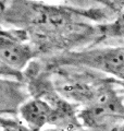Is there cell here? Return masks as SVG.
<instances>
[{
  "label": "cell",
  "instance_id": "obj_1",
  "mask_svg": "<svg viewBox=\"0 0 124 131\" xmlns=\"http://www.w3.org/2000/svg\"><path fill=\"white\" fill-rule=\"evenodd\" d=\"M56 66L88 68L124 81V47L90 48L60 56Z\"/></svg>",
  "mask_w": 124,
  "mask_h": 131
},
{
  "label": "cell",
  "instance_id": "obj_2",
  "mask_svg": "<svg viewBox=\"0 0 124 131\" xmlns=\"http://www.w3.org/2000/svg\"><path fill=\"white\" fill-rule=\"evenodd\" d=\"M37 55L24 31L0 30V63L20 74Z\"/></svg>",
  "mask_w": 124,
  "mask_h": 131
},
{
  "label": "cell",
  "instance_id": "obj_3",
  "mask_svg": "<svg viewBox=\"0 0 124 131\" xmlns=\"http://www.w3.org/2000/svg\"><path fill=\"white\" fill-rule=\"evenodd\" d=\"M25 101L26 93L22 82L0 78V113H15Z\"/></svg>",
  "mask_w": 124,
  "mask_h": 131
},
{
  "label": "cell",
  "instance_id": "obj_4",
  "mask_svg": "<svg viewBox=\"0 0 124 131\" xmlns=\"http://www.w3.org/2000/svg\"><path fill=\"white\" fill-rule=\"evenodd\" d=\"M100 33L105 37L117 38L124 42V5L119 7L115 18L110 23H105L99 26Z\"/></svg>",
  "mask_w": 124,
  "mask_h": 131
},
{
  "label": "cell",
  "instance_id": "obj_5",
  "mask_svg": "<svg viewBox=\"0 0 124 131\" xmlns=\"http://www.w3.org/2000/svg\"><path fill=\"white\" fill-rule=\"evenodd\" d=\"M0 127L1 131H31L23 122L13 119H2L0 118Z\"/></svg>",
  "mask_w": 124,
  "mask_h": 131
},
{
  "label": "cell",
  "instance_id": "obj_6",
  "mask_svg": "<svg viewBox=\"0 0 124 131\" xmlns=\"http://www.w3.org/2000/svg\"><path fill=\"white\" fill-rule=\"evenodd\" d=\"M0 78H6V79H12V80H18L21 81L23 80V74L16 73L14 71L8 69L5 66H2L0 63Z\"/></svg>",
  "mask_w": 124,
  "mask_h": 131
},
{
  "label": "cell",
  "instance_id": "obj_7",
  "mask_svg": "<svg viewBox=\"0 0 124 131\" xmlns=\"http://www.w3.org/2000/svg\"><path fill=\"white\" fill-rule=\"evenodd\" d=\"M108 131H124V120L119 122L115 126H113L111 129H109Z\"/></svg>",
  "mask_w": 124,
  "mask_h": 131
},
{
  "label": "cell",
  "instance_id": "obj_8",
  "mask_svg": "<svg viewBox=\"0 0 124 131\" xmlns=\"http://www.w3.org/2000/svg\"><path fill=\"white\" fill-rule=\"evenodd\" d=\"M43 131H62V130H58V129H53V128H51V129H46V130H43Z\"/></svg>",
  "mask_w": 124,
  "mask_h": 131
}]
</instances>
